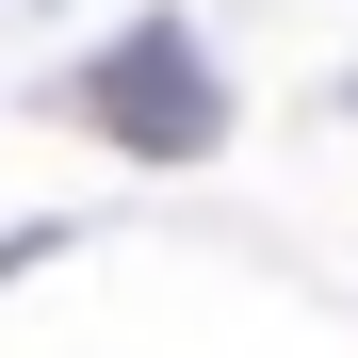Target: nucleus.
Masks as SVG:
<instances>
[{
    "mask_svg": "<svg viewBox=\"0 0 358 358\" xmlns=\"http://www.w3.org/2000/svg\"><path fill=\"white\" fill-rule=\"evenodd\" d=\"M66 114L114 131L131 163H212V147H228V82H212V49L179 33V17H131V33L66 82Z\"/></svg>",
    "mask_w": 358,
    "mask_h": 358,
    "instance_id": "1",
    "label": "nucleus"
}]
</instances>
